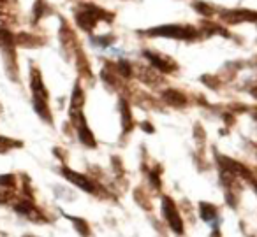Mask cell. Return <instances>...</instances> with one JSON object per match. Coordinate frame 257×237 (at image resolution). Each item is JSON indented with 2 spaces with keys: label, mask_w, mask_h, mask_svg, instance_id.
<instances>
[{
  "label": "cell",
  "mask_w": 257,
  "mask_h": 237,
  "mask_svg": "<svg viewBox=\"0 0 257 237\" xmlns=\"http://www.w3.org/2000/svg\"><path fill=\"white\" fill-rule=\"evenodd\" d=\"M148 36H161V37H175V39H189V37L196 36V30L190 27H178V25H169V27H159L148 32Z\"/></svg>",
  "instance_id": "6da1fadb"
},
{
  "label": "cell",
  "mask_w": 257,
  "mask_h": 237,
  "mask_svg": "<svg viewBox=\"0 0 257 237\" xmlns=\"http://www.w3.org/2000/svg\"><path fill=\"white\" fill-rule=\"evenodd\" d=\"M162 209H164V214H166V219H168L169 226H171L176 233H182L183 232L182 216H180L178 209H176V205L173 204V200L169 197H164V200H162Z\"/></svg>",
  "instance_id": "7a4b0ae2"
},
{
  "label": "cell",
  "mask_w": 257,
  "mask_h": 237,
  "mask_svg": "<svg viewBox=\"0 0 257 237\" xmlns=\"http://www.w3.org/2000/svg\"><path fill=\"white\" fill-rule=\"evenodd\" d=\"M145 57L150 58L152 65H154L155 69H159L161 72H171L176 69V64L171 58L161 57V55H157V53H145Z\"/></svg>",
  "instance_id": "3957f363"
},
{
  "label": "cell",
  "mask_w": 257,
  "mask_h": 237,
  "mask_svg": "<svg viewBox=\"0 0 257 237\" xmlns=\"http://www.w3.org/2000/svg\"><path fill=\"white\" fill-rule=\"evenodd\" d=\"M64 176L67 177L71 183H74L76 186L83 188L85 191H90V193H93L95 191V188H93V184L88 181V177H85L83 174L79 172H74V170H69V169H64Z\"/></svg>",
  "instance_id": "277c9868"
},
{
  "label": "cell",
  "mask_w": 257,
  "mask_h": 237,
  "mask_svg": "<svg viewBox=\"0 0 257 237\" xmlns=\"http://www.w3.org/2000/svg\"><path fill=\"white\" fill-rule=\"evenodd\" d=\"M74 120H78V130H79V139H81V142L88 146V148H93V146H95V139H93V134L90 132V128L85 125L83 116L81 114H74Z\"/></svg>",
  "instance_id": "5b68a950"
},
{
  "label": "cell",
  "mask_w": 257,
  "mask_h": 237,
  "mask_svg": "<svg viewBox=\"0 0 257 237\" xmlns=\"http://www.w3.org/2000/svg\"><path fill=\"white\" fill-rule=\"evenodd\" d=\"M32 90L34 93H36V97H41V99H46L48 97V92L46 88H44V83L43 79H41V74L37 71H32Z\"/></svg>",
  "instance_id": "8992f818"
},
{
  "label": "cell",
  "mask_w": 257,
  "mask_h": 237,
  "mask_svg": "<svg viewBox=\"0 0 257 237\" xmlns=\"http://www.w3.org/2000/svg\"><path fill=\"white\" fill-rule=\"evenodd\" d=\"M34 106H36V111L41 114V116L44 118V120L48 121V123H51V113L50 109H48V104H46V99H41V97H36V100H34Z\"/></svg>",
  "instance_id": "52a82bcc"
},
{
  "label": "cell",
  "mask_w": 257,
  "mask_h": 237,
  "mask_svg": "<svg viewBox=\"0 0 257 237\" xmlns=\"http://www.w3.org/2000/svg\"><path fill=\"white\" fill-rule=\"evenodd\" d=\"M164 99L168 100L169 104H173V106H183V104H185V97L180 92H176V90H168V92L164 93Z\"/></svg>",
  "instance_id": "ba28073f"
},
{
  "label": "cell",
  "mask_w": 257,
  "mask_h": 237,
  "mask_svg": "<svg viewBox=\"0 0 257 237\" xmlns=\"http://www.w3.org/2000/svg\"><path fill=\"white\" fill-rule=\"evenodd\" d=\"M83 100H85V95H83L79 85H76L74 92H72V97H71V107L72 109H79V107L83 106Z\"/></svg>",
  "instance_id": "9c48e42d"
},
{
  "label": "cell",
  "mask_w": 257,
  "mask_h": 237,
  "mask_svg": "<svg viewBox=\"0 0 257 237\" xmlns=\"http://www.w3.org/2000/svg\"><path fill=\"white\" fill-rule=\"evenodd\" d=\"M199 207H201V216H203V219H206V221H210V219H213L215 216H217V207H215V205L203 202Z\"/></svg>",
  "instance_id": "30bf717a"
},
{
  "label": "cell",
  "mask_w": 257,
  "mask_h": 237,
  "mask_svg": "<svg viewBox=\"0 0 257 237\" xmlns=\"http://www.w3.org/2000/svg\"><path fill=\"white\" fill-rule=\"evenodd\" d=\"M121 114H123V128L128 130V128L133 127V114H131V109L125 104V100H121Z\"/></svg>",
  "instance_id": "8fae6325"
},
{
  "label": "cell",
  "mask_w": 257,
  "mask_h": 237,
  "mask_svg": "<svg viewBox=\"0 0 257 237\" xmlns=\"http://www.w3.org/2000/svg\"><path fill=\"white\" fill-rule=\"evenodd\" d=\"M131 74H133V71H131V65H128L125 60H120V62H118V76H123V78H128Z\"/></svg>",
  "instance_id": "7c38bea8"
},
{
  "label": "cell",
  "mask_w": 257,
  "mask_h": 237,
  "mask_svg": "<svg viewBox=\"0 0 257 237\" xmlns=\"http://www.w3.org/2000/svg\"><path fill=\"white\" fill-rule=\"evenodd\" d=\"M0 186H4V188L15 186V176H13V174H6V176H0Z\"/></svg>",
  "instance_id": "4fadbf2b"
},
{
  "label": "cell",
  "mask_w": 257,
  "mask_h": 237,
  "mask_svg": "<svg viewBox=\"0 0 257 237\" xmlns=\"http://www.w3.org/2000/svg\"><path fill=\"white\" fill-rule=\"evenodd\" d=\"M72 221H74V225L78 226V230L79 232H83V233H88V225H86L83 219H78V218H71Z\"/></svg>",
  "instance_id": "5bb4252c"
},
{
  "label": "cell",
  "mask_w": 257,
  "mask_h": 237,
  "mask_svg": "<svg viewBox=\"0 0 257 237\" xmlns=\"http://www.w3.org/2000/svg\"><path fill=\"white\" fill-rule=\"evenodd\" d=\"M194 8H196L199 13H203L204 16H210V15H211V9H210V8H206V6H203V4H201V2H197V4H194Z\"/></svg>",
  "instance_id": "9a60e30c"
},
{
  "label": "cell",
  "mask_w": 257,
  "mask_h": 237,
  "mask_svg": "<svg viewBox=\"0 0 257 237\" xmlns=\"http://www.w3.org/2000/svg\"><path fill=\"white\" fill-rule=\"evenodd\" d=\"M2 2H4V0H2Z\"/></svg>",
  "instance_id": "2e32d148"
}]
</instances>
